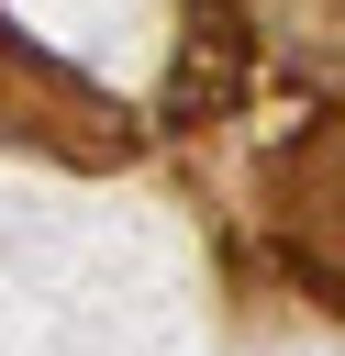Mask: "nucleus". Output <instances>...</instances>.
Returning a JSON list of instances; mask_svg holds the SVG:
<instances>
[{
    "label": "nucleus",
    "instance_id": "1",
    "mask_svg": "<svg viewBox=\"0 0 345 356\" xmlns=\"http://www.w3.org/2000/svg\"><path fill=\"white\" fill-rule=\"evenodd\" d=\"M267 256L323 312H345V111H323L267 156Z\"/></svg>",
    "mask_w": 345,
    "mask_h": 356
},
{
    "label": "nucleus",
    "instance_id": "2",
    "mask_svg": "<svg viewBox=\"0 0 345 356\" xmlns=\"http://www.w3.org/2000/svg\"><path fill=\"white\" fill-rule=\"evenodd\" d=\"M33 134V145H67V156H122V100H100L78 67H56L33 33L0 22V145Z\"/></svg>",
    "mask_w": 345,
    "mask_h": 356
},
{
    "label": "nucleus",
    "instance_id": "3",
    "mask_svg": "<svg viewBox=\"0 0 345 356\" xmlns=\"http://www.w3.org/2000/svg\"><path fill=\"white\" fill-rule=\"evenodd\" d=\"M323 11H334V22H345V0H323Z\"/></svg>",
    "mask_w": 345,
    "mask_h": 356
}]
</instances>
